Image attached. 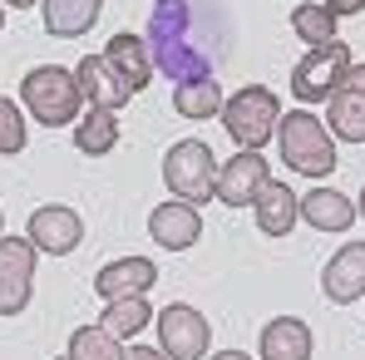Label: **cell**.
<instances>
[{
	"label": "cell",
	"mask_w": 365,
	"mask_h": 360,
	"mask_svg": "<svg viewBox=\"0 0 365 360\" xmlns=\"http://www.w3.org/2000/svg\"><path fill=\"white\" fill-rule=\"evenodd\" d=\"M173 109H178L182 119H212V114H222V84L217 79L178 84L173 89Z\"/></svg>",
	"instance_id": "23"
},
{
	"label": "cell",
	"mask_w": 365,
	"mask_h": 360,
	"mask_svg": "<svg viewBox=\"0 0 365 360\" xmlns=\"http://www.w3.org/2000/svg\"><path fill=\"white\" fill-rule=\"evenodd\" d=\"M277 119H282V104H277V94L262 89V84H247L232 99H222V123H227V133H232L242 148H252V153H262V143L277 133Z\"/></svg>",
	"instance_id": "4"
},
{
	"label": "cell",
	"mask_w": 365,
	"mask_h": 360,
	"mask_svg": "<svg viewBox=\"0 0 365 360\" xmlns=\"http://www.w3.org/2000/svg\"><path fill=\"white\" fill-rule=\"evenodd\" d=\"M79 242H84V222H79L74 207L50 202V207H35V212H30V247H35V252L69 257Z\"/></svg>",
	"instance_id": "11"
},
{
	"label": "cell",
	"mask_w": 365,
	"mask_h": 360,
	"mask_svg": "<svg viewBox=\"0 0 365 360\" xmlns=\"http://www.w3.org/2000/svg\"><path fill=\"white\" fill-rule=\"evenodd\" d=\"M20 99H25L30 119L45 123V128L74 123V119H79V104H84V94H79L74 74L60 69V64H40V69H30V74H25V84H20Z\"/></svg>",
	"instance_id": "3"
},
{
	"label": "cell",
	"mask_w": 365,
	"mask_h": 360,
	"mask_svg": "<svg viewBox=\"0 0 365 360\" xmlns=\"http://www.w3.org/2000/svg\"><path fill=\"white\" fill-rule=\"evenodd\" d=\"M356 212H361V217H365V192H361V207H356Z\"/></svg>",
	"instance_id": "31"
},
{
	"label": "cell",
	"mask_w": 365,
	"mask_h": 360,
	"mask_svg": "<svg viewBox=\"0 0 365 360\" xmlns=\"http://www.w3.org/2000/svg\"><path fill=\"white\" fill-rule=\"evenodd\" d=\"M0 30H5V5H0Z\"/></svg>",
	"instance_id": "32"
},
{
	"label": "cell",
	"mask_w": 365,
	"mask_h": 360,
	"mask_svg": "<svg viewBox=\"0 0 365 360\" xmlns=\"http://www.w3.org/2000/svg\"><path fill=\"white\" fill-rule=\"evenodd\" d=\"M148 60L173 84L217 79V64L227 60L232 25L217 0H158L148 15Z\"/></svg>",
	"instance_id": "1"
},
{
	"label": "cell",
	"mask_w": 365,
	"mask_h": 360,
	"mask_svg": "<svg viewBox=\"0 0 365 360\" xmlns=\"http://www.w3.org/2000/svg\"><path fill=\"white\" fill-rule=\"evenodd\" d=\"M153 326H158V346H163V356L168 360H202L207 356V341H212V326L202 321V311L197 306H163L158 316H153Z\"/></svg>",
	"instance_id": "7"
},
{
	"label": "cell",
	"mask_w": 365,
	"mask_h": 360,
	"mask_svg": "<svg viewBox=\"0 0 365 360\" xmlns=\"http://www.w3.org/2000/svg\"><path fill=\"white\" fill-rule=\"evenodd\" d=\"M74 84H79V94L89 99V109H104V114H114V109H123V104L133 99L128 84L109 69L104 55H84L79 69H74Z\"/></svg>",
	"instance_id": "13"
},
{
	"label": "cell",
	"mask_w": 365,
	"mask_h": 360,
	"mask_svg": "<svg viewBox=\"0 0 365 360\" xmlns=\"http://www.w3.org/2000/svg\"><path fill=\"white\" fill-rule=\"evenodd\" d=\"M5 5H15V10H25V5H40V0H5Z\"/></svg>",
	"instance_id": "30"
},
{
	"label": "cell",
	"mask_w": 365,
	"mask_h": 360,
	"mask_svg": "<svg viewBox=\"0 0 365 360\" xmlns=\"http://www.w3.org/2000/svg\"><path fill=\"white\" fill-rule=\"evenodd\" d=\"M104 60H109V69L128 84V94L148 89V79H153V60H148V45H143L138 35H128V30L114 35V40H109V50H104Z\"/></svg>",
	"instance_id": "18"
},
{
	"label": "cell",
	"mask_w": 365,
	"mask_h": 360,
	"mask_svg": "<svg viewBox=\"0 0 365 360\" xmlns=\"http://www.w3.org/2000/svg\"><path fill=\"white\" fill-rule=\"evenodd\" d=\"M64 360H123V346L104 326H79L69 336V356Z\"/></svg>",
	"instance_id": "24"
},
{
	"label": "cell",
	"mask_w": 365,
	"mask_h": 360,
	"mask_svg": "<svg viewBox=\"0 0 365 360\" xmlns=\"http://www.w3.org/2000/svg\"><path fill=\"white\" fill-rule=\"evenodd\" d=\"M326 10H331L336 20H341V15H361V10H365V0H326Z\"/></svg>",
	"instance_id": "27"
},
{
	"label": "cell",
	"mask_w": 365,
	"mask_h": 360,
	"mask_svg": "<svg viewBox=\"0 0 365 360\" xmlns=\"http://www.w3.org/2000/svg\"><path fill=\"white\" fill-rule=\"evenodd\" d=\"M212 360H252V356H247V351H217Z\"/></svg>",
	"instance_id": "29"
},
{
	"label": "cell",
	"mask_w": 365,
	"mask_h": 360,
	"mask_svg": "<svg viewBox=\"0 0 365 360\" xmlns=\"http://www.w3.org/2000/svg\"><path fill=\"white\" fill-rule=\"evenodd\" d=\"M262 360H311V331L297 316H277L262 326Z\"/></svg>",
	"instance_id": "19"
},
{
	"label": "cell",
	"mask_w": 365,
	"mask_h": 360,
	"mask_svg": "<svg viewBox=\"0 0 365 360\" xmlns=\"http://www.w3.org/2000/svg\"><path fill=\"white\" fill-rule=\"evenodd\" d=\"M272 182V168H267V158L262 153H232L222 168H217V187H212V197L217 202H227V207H252L257 202V192Z\"/></svg>",
	"instance_id": "9"
},
{
	"label": "cell",
	"mask_w": 365,
	"mask_h": 360,
	"mask_svg": "<svg viewBox=\"0 0 365 360\" xmlns=\"http://www.w3.org/2000/svg\"><path fill=\"white\" fill-rule=\"evenodd\" d=\"M25 133H30V128H25V114L15 109V99L0 94V153L15 158V153L25 148Z\"/></svg>",
	"instance_id": "26"
},
{
	"label": "cell",
	"mask_w": 365,
	"mask_h": 360,
	"mask_svg": "<svg viewBox=\"0 0 365 360\" xmlns=\"http://www.w3.org/2000/svg\"><path fill=\"white\" fill-rule=\"evenodd\" d=\"M217 158H212V148L202 143V138H182L168 148V158H163V182H168V192L178 197V202H207L212 197V187H217V168H212Z\"/></svg>",
	"instance_id": "5"
},
{
	"label": "cell",
	"mask_w": 365,
	"mask_h": 360,
	"mask_svg": "<svg viewBox=\"0 0 365 360\" xmlns=\"http://www.w3.org/2000/svg\"><path fill=\"white\" fill-rule=\"evenodd\" d=\"M35 287V247L30 237H0V316H20Z\"/></svg>",
	"instance_id": "8"
},
{
	"label": "cell",
	"mask_w": 365,
	"mask_h": 360,
	"mask_svg": "<svg viewBox=\"0 0 365 360\" xmlns=\"http://www.w3.org/2000/svg\"><path fill=\"white\" fill-rule=\"evenodd\" d=\"M297 212H302L316 232H346V227L361 217L356 202H351L346 192H336V187H311L306 197H297Z\"/></svg>",
	"instance_id": "16"
},
{
	"label": "cell",
	"mask_w": 365,
	"mask_h": 360,
	"mask_svg": "<svg viewBox=\"0 0 365 360\" xmlns=\"http://www.w3.org/2000/svg\"><path fill=\"white\" fill-rule=\"evenodd\" d=\"M346 69H351V50H346L341 40L316 45V50L292 69V94L306 99V104H326V99L336 94V84L346 79Z\"/></svg>",
	"instance_id": "6"
},
{
	"label": "cell",
	"mask_w": 365,
	"mask_h": 360,
	"mask_svg": "<svg viewBox=\"0 0 365 360\" xmlns=\"http://www.w3.org/2000/svg\"><path fill=\"white\" fill-rule=\"evenodd\" d=\"M40 10H45V30L55 40H79L104 15V0H40Z\"/></svg>",
	"instance_id": "17"
},
{
	"label": "cell",
	"mask_w": 365,
	"mask_h": 360,
	"mask_svg": "<svg viewBox=\"0 0 365 360\" xmlns=\"http://www.w3.org/2000/svg\"><path fill=\"white\" fill-rule=\"evenodd\" d=\"M326 123H331V138L365 143V64H351L336 94L326 99Z\"/></svg>",
	"instance_id": "10"
},
{
	"label": "cell",
	"mask_w": 365,
	"mask_h": 360,
	"mask_svg": "<svg viewBox=\"0 0 365 360\" xmlns=\"http://www.w3.org/2000/svg\"><path fill=\"white\" fill-rule=\"evenodd\" d=\"M114 143H119V123H114V114L89 109V114H79V119H74V148H79V153L99 158V153H109Z\"/></svg>",
	"instance_id": "21"
},
{
	"label": "cell",
	"mask_w": 365,
	"mask_h": 360,
	"mask_svg": "<svg viewBox=\"0 0 365 360\" xmlns=\"http://www.w3.org/2000/svg\"><path fill=\"white\" fill-rule=\"evenodd\" d=\"M0 227H5V212H0Z\"/></svg>",
	"instance_id": "33"
},
{
	"label": "cell",
	"mask_w": 365,
	"mask_h": 360,
	"mask_svg": "<svg viewBox=\"0 0 365 360\" xmlns=\"http://www.w3.org/2000/svg\"><path fill=\"white\" fill-rule=\"evenodd\" d=\"M123 360H168V356L153 351V346H133V351H123Z\"/></svg>",
	"instance_id": "28"
},
{
	"label": "cell",
	"mask_w": 365,
	"mask_h": 360,
	"mask_svg": "<svg viewBox=\"0 0 365 360\" xmlns=\"http://www.w3.org/2000/svg\"><path fill=\"white\" fill-rule=\"evenodd\" d=\"M292 30L302 35L311 50H316V45H331V40H336V15H331L326 5H297V10H292Z\"/></svg>",
	"instance_id": "25"
},
{
	"label": "cell",
	"mask_w": 365,
	"mask_h": 360,
	"mask_svg": "<svg viewBox=\"0 0 365 360\" xmlns=\"http://www.w3.org/2000/svg\"><path fill=\"white\" fill-rule=\"evenodd\" d=\"M321 292H326V301H336V306H351V301L365 297V242H346V247L326 262Z\"/></svg>",
	"instance_id": "12"
},
{
	"label": "cell",
	"mask_w": 365,
	"mask_h": 360,
	"mask_svg": "<svg viewBox=\"0 0 365 360\" xmlns=\"http://www.w3.org/2000/svg\"><path fill=\"white\" fill-rule=\"evenodd\" d=\"M252 207H257V227H262L267 237H287V232L297 227V217H302V212H297V192H292L287 182H267Z\"/></svg>",
	"instance_id": "20"
},
{
	"label": "cell",
	"mask_w": 365,
	"mask_h": 360,
	"mask_svg": "<svg viewBox=\"0 0 365 360\" xmlns=\"http://www.w3.org/2000/svg\"><path fill=\"white\" fill-rule=\"evenodd\" d=\"M277 148H282V163H292L306 178H326L336 168L331 128L316 114H306V109H292L287 119H277Z\"/></svg>",
	"instance_id": "2"
},
{
	"label": "cell",
	"mask_w": 365,
	"mask_h": 360,
	"mask_svg": "<svg viewBox=\"0 0 365 360\" xmlns=\"http://www.w3.org/2000/svg\"><path fill=\"white\" fill-rule=\"evenodd\" d=\"M148 237L158 247H168V252H187L192 242L202 237V217H197L192 202H158L148 212Z\"/></svg>",
	"instance_id": "14"
},
{
	"label": "cell",
	"mask_w": 365,
	"mask_h": 360,
	"mask_svg": "<svg viewBox=\"0 0 365 360\" xmlns=\"http://www.w3.org/2000/svg\"><path fill=\"white\" fill-rule=\"evenodd\" d=\"M153 282H158V267L148 257H119L94 277V292L104 301H123V297H148Z\"/></svg>",
	"instance_id": "15"
},
{
	"label": "cell",
	"mask_w": 365,
	"mask_h": 360,
	"mask_svg": "<svg viewBox=\"0 0 365 360\" xmlns=\"http://www.w3.org/2000/svg\"><path fill=\"white\" fill-rule=\"evenodd\" d=\"M148 321H153V311H148V301H143V297L109 301V306H104V316H99V326H104L114 341H133Z\"/></svg>",
	"instance_id": "22"
}]
</instances>
